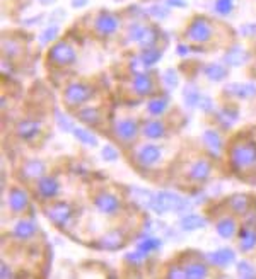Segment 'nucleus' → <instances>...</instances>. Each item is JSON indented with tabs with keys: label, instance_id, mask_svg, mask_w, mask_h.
<instances>
[{
	"label": "nucleus",
	"instance_id": "11",
	"mask_svg": "<svg viewBox=\"0 0 256 279\" xmlns=\"http://www.w3.org/2000/svg\"><path fill=\"white\" fill-rule=\"evenodd\" d=\"M58 191H60V186H58V182L53 179V177H41L40 182H38V192L46 197V200H50V197L57 196Z\"/></svg>",
	"mask_w": 256,
	"mask_h": 279
},
{
	"label": "nucleus",
	"instance_id": "26",
	"mask_svg": "<svg viewBox=\"0 0 256 279\" xmlns=\"http://www.w3.org/2000/svg\"><path fill=\"white\" fill-rule=\"evenodd\" d=\"M217 233L221 235L222 238H231L234 233H236V223L232 222L231 218H224L217 223Z\"/></svg>",
	"mask_w": 256,
	"mask_h": 279
},
{
	"label": "nucleus",
	"instance_id": "28",
	"mask_svg": "<svg viewBox=\"0 0 256 279\" xmlns=\"http://www.w3.org/2000/svg\"><path fill=\"white\" fill-rule=\"evenodd\" d=\"M256 245V232L254 230H243L241 232V240H239V247L241 250H251Z\"/></svg>",
	"mask_w": 256,
	"mask_h": 279
},
{
	"label": "nucleus",
	"instance_id": "10",
	"mask_svg": "<svg viewBox=\"0 0 256 279\" xmlns=\"http://www.w3.org/2000/svg\"><path fill=\"white\" fill-rule=\"evenodd\" d=\"M96 206H98V209L101 213L104 214H113L118 211L120 208V203L118 200L113 196V194H108V192H103V194H99L98 197H96Z\"/></svg>",
	"mask_w": 256,
	"mask_h": 279
},
{
	"label": "nucleus",
	"instance_id": "48",
	"mask_svg": "<svg viewBox=\"0 0 256 279\" xmlns=\"http://www.w3.org/2000/svg\"><path fill=\"white\" fill-rule=\"evenodd\" d=\"M200 109L202 111H205V112H209V111H212V107H213V104H212V101L209 99V97H202L200 99Z\"/></svg>",
	"mask_w": 256,
	"mask_h": 279
},
{
	"label": "nucleus",
	"instance_id": "22",
	"mask_svg": "<svg viewBox=\"0 0 256 279\" xmlns=\"http://www.w3.org/2000/svg\"><path fill=\"white\" fill-rule=\"evenodd\" d=\"M179 225L183 230H196V228H204L205 227V220L198 216V214H186L179 220Z\"/></svg>",
	"mask_w": 256,
	"mask_h": 279
},
{
	"label": "nucleus",
	"instance_id": "41",
	"mask_svg": "<svg viewBox=\"0 0 256 279\" xmlns=\"http://www.w3.org/2000/svg\"><path fill=\"white\" fill-rule=\"evenodd\" d=\"M164 84L168 85V87L174 89L176 85H178V75H176L174 70L168 68L166 72H164Z\"/></svg>",
	"mask_w": 256,
	"mask_h": 279
},
{
	"label": "nucleus",
	"instance_id": "6",
	"mask_svg": "<svg viewBox=\"0 0 256 279\" xmlns=\"http://www.w3.org/2000/svg\"><path fill=\"white\" fill-rule=\"evenodd\" d=\"M46 214L55 225L63 227V225H67V222L72 216V208L68 206L67 203H57V205H53L46 209Z\"/></svg>",
	"mask_w": 256,
	"mask_h": 279
},
{
	"label": "nucleus",
	"instance_id": "1",
	"mask_svg": "<svg viewBox=\"0 0 256 279\" xmlns=\"http://www.w3.org/2000/svg\"><path fill=\"white\" fill-rule=\"evenodd\" d=\"M151 208L156 213L162 214L173 209V211H181V209L186 208V203L181 200L179 196L173 194V192H159L151 200Z\"/></svg>",
	"mask_w": 256,
	"mask_h": 279
},
{
	"label": "nucleus",
	"instance_id": "4",
	"mask_svg": "<svg viewBox=\"0 0 256 279\" xmlns=\"http://www.w3.org/2000/svg\"><path fill=\"white\" fill-rule=\"evenodd\" d=\"M50 60L58 65H70L76 62V51L67 43H57L50 50Z\"/></svg>",
	"mask_w": 256,
	"mask_h": 279
},
{
	"label": "nucleus",
	"instance_id": "34",
	"mask_svg": "<svg viewBox=\"0 0 256 279\" xmlns=\"http://www.w3.org/2000/svg\"><path fill=\"white\" fill-rule=\"evenodd\" d=\"M207 267L204 264H190L186 267V277H205Z\"/></svg>",
	"mask_w": 256,
	"mask_h": 279
},
{
	"label": "nucleus",
	"instance_id": "45",
	"mask_svg": "<svg viewBox=\"0 0 256 279\" xmlns=\"http://www.w3.org/2000/svg\"><path fill=\"white\" fill-rule=\"evenodd\" d=\"M143 259H145V252H142L140 249H138L137 252H133V254L128 255V261L133 262V264H138V262H142Z\"/></svg>",
	"mask_w": 256,
	"mask_h": 279
},
{
	"label": "nucleus",
	"instance_id": "35",
	"mask_svg": "<svg viewBox=\"0 0 256 279\" xmlns=\"http://www.w3.org/2000/svg\"><path fill=\"white\" fill-rule=\"evenodd\" d=\"M149 14L152 15V17H156V19H164V17H168L169 15V9L166 7V5H151L149 7Z\"/></svg>",
	"mask_w": 256,
	"mask_h": 279
},
{
	"label": "nucleus",
	"instance_id": "20",
	"mask_svg": "<svg viewBox=\"0 0 256 279\" xmlns=\"http://www.w3.org/2000/svg\"><path fill=\"white\" fill-rule=\"evenodd\" d=\"M204 143H205V147L209 148V152L212 155H218L221 153V150H222V142H221V136H218V133L215 131H205L204 133Z\"/></svg>",
	"mask_w": 256,
	"mask_h": 279
},
{
	"label": "nucleus",
	"instance_id": "42",
	"mask_svg": "<svg viewBox=\"0 0 256 279\" xmlns=\"http://www.w3.org/2000/svg\"><path fill=\"white\" fill-rule=\"evenodd\" d=\"M159 245H161V242H159L157 238H147V240H143L142 244H138V249H140L142 252H149V250L157 249Z\"/></svg>",
	"mask_w": 256,
	"mask_h": 279
},
{
	"label": "nucleus",
	"instance_id": "37",
	"mask_svg": "<svg viewBox=\"0 0 256 279\" xmlns=\"http://www.w3.org/2000/svg\"><path fill=\"white\" fill-rule=\"evenodd\" d=\"M231 206L236 213H244L248 209V201L244 196H236L231 200Z\"/></svg>",
	"mask_w": 256,
	"mask_h": 279
},
{
	"label": "nucleus",
	"instance_id": "40",
	"mask_svg": "<svg viewBox=\"0 0 256 279\" xmlns=\"http://www.w3.org/2000/svg\"><path fill=\"white\" fill-rule=\"evenodd\" d=\"M215 10L218 14L227 15L232 10V0H217L215 2Z\"/></svg>",
	"mask_w": 256,
	"mask_h": 279
},
{
	"label": "nucleus",
	"instance_id": "32",
	"mask_svg": "<svg viewBox=\"0 0 256 279\" xmlns=\"http://www.w3.org/2000/svg\"><path fill=\"white\" fill-rule=\"evenodd\" d=\"M72 133H74V136L79 140V142H82L85 145H90V147H96V145H98V140H96V136L90 135L89 131L82 130V128H74Z\"/></svg>",
	"mask_w": 256,
	"mask_h": 279
},
{
	"label": "nucleus",
	"instance_id": "17",
	"mask_svg": "<svg viewBox=\"0 0 256 279\" xmlns=\"http://www.w3.org/2000/svg\"><path fill=\"white\" fill-rule=\"evenodd\" d=\"M123 245V233L118 232V230H111L109 233H106L103 238H101V247L108 250H116Z\"/></svg>",
	"mask_w": 256,
	"mask_h": 279
},
{
	"label": "nucleus",
	"instance_id": "30",
	"mask_svg": "<svg viewBox=\"0 0 256 279\" xmlns=\"http://www.w3.org/2000/svg\"><path fill=\"white\" fill-rule=\"evenodd\" d=\"M79 117H81L84 123H87V125H98L101 119L99 111L94 109V107H85V109L79 112Z\"/></svg>",
	"mask_w": 256,
	"mask_h": 279
},
{
	"label": "nucleus",
	"instance_id": "13",
	"mask_svg": "<svg viewBox=\"0 0 256 279\" xmlns=\"http://www.w3.org/2000/svg\"><path fill=\"white\" fill-rule=\"evenodd\" d=\"M161 158V150L156 145H145L140 152H138V162L142 165H152Z\"/></svg>",
	"mask_w": 256,
	"mask_h": 279
},
{
	"label": "nucleus",
	"instance_id": "23",
	"mask_svg": "<svg viewBox=\"0 0 256 279\" xmlns=\"http://www.w3.org/2000/svg\"><path fill=\"white\" fill-rule=\"evenodd\" d=\"M133 89H135L137 94L140 95H145L152 90V82L149 78V75H143V73H138L135 78H133Z\"/></svg>",
	"mask_w": 256,
	"mask_h": 279
},
{
	"label": "nucleus",
	"instance_id": "14",
	"mask_svg": "<svg viewBox=\"0 0 256 279\" xmlns=\"http://www.w3.org/2000/svg\"><path fill=\"white\" fill-rule=\"evenodd\" d=\"M224 62H226L227 65H232V67L244 65V63L248 62V53L244 51L241 46H234L226 53V55H224Z\"/></svg>",
	"mask_w": 256,
	"mask_h": 279
},
{
	"label": "nucleus",
	"instance_id": "5",
	"mask_svg": "<svg viewBox=\"0 0 256 279\" xmlns=\"http://www.w3.org/2000/svg\"><path fill=\"white\" fill-rule=\"evenodd\" d=\"M90 97V89L84 84H72L65 90V101L72 106H79Z\"/></svg>",
	"mask_w": 256,
	"mask_h": 279
},
{
	"label": "nucleus",
	"instance_id": "2",
	"mask_svg": "<svg viewBox=\"0 0 256 279\" xmlns=\"http://www.w3.org/2000/svg\"><path fill=\"white\" fill-rule=\"evenodd\" d=\"M128 37H130L132 41L140 43L143 48H149L156 43L157 34H156V31H154L152 28H149V26L135 23L128 28Z\"/></svg>",
	"mask_w": 256,
	"mask_h": 279
},
{
	"label": "nucleus",
	"instance_id": "51",
	"mask_svg": "<svg viewBox=\"0 0 256 279\" xmlns=\"http://www.w3.org/2000/svg\"><path fill=\"white\" fill-rule=\"evenodd\" d=\"M169 5H173V7H183L185 5V0H168Z\"/></svg>",
	"mask_w": 256,
	"mask_h": 279
},
{
	"label": "nucleus",
	"instance_id": "52",
	"mask_svg": "<svg viewBox=\"0 0 256 279\" xmlns=\"http://www.w3.org/2000/svg\"><path fill=\"white\" fill-rule=\"evenodd\" d=\"M186 53H188V46H186V45H179L178 46V55L183 56V55H186Z\"/></svg>",
	"mask_w": 256,
	"mask_h": 279
},
{
	"label": "nucleus",
	"instance_id": "15",
	"mask_svg": "<svg viewBox=\"0 0 256 279\" xmlns=\"http://www.w3.org/2000/svg\"><path fill=\"white\" fill-rule=\"evenodd\" d=\"M9 206L14 209L15 213L24 211L28 206V194L23 189H12L9 194Z\"/></svg>",
	"mask_w": 256,
	"mask_h": 279
},
{
	"label": "nucleus",
	"instance_id": "50",
	"mask_svg": "<svg viewBox=\"0 0 256 279\" xmlns=\"http://www.w3.org/2000/svg\"><path fill=\"white\" fill-rule=\"evenodd\" d=\"M241 33L243 34H248V33H251V34H256V26H244V28L241 29Z\"/></svg>",
	"mask_w": 256,
	"mask_h": 279
},
{
	"label": "nucleus",
	"instance_id": "53",
	"mask_svg": "<svg viewBox=\"0 0 256 279\" xmlns=\"http://www.w3.org/2000/svg\"><path fill=\"white\" fill-rule=\"evenodd\" d=\"M87 4V0H72V5L74 7H82V5Z\"/></svg>",
	"mask_w": 256,
	"mask_h": 279
},
{
	"label": "nucleus",
	"instance_id": "7",
	"mask_svg": "<svg viewBox=\"0 0 256 279\" xmlns=\"http://www.w3.org/2000/svg\"><path fill=\"white\" fill-rule=\"evenodd\" d=\"M138 133L137 123L132 119H120L115 123V135L118 136L121 142H133Z\"/></svg>",
	"mask_w": 256,
	"mask_h": 279
},
{
	"label": "nucleus",
	"instance_id": "36",
	"mask_svg": "<svg viewBox=\"0 0 256 279\" xmlns=\"http://www.w3.org/2000/svg\"><path fill=\"white\" fill-rule=\"evenodd\" d=\"M57 36H58V28H57V26H50V28H46L41 33L40 41H41V45H46V43H50V41L55 39Z\"/></svg>",
	"mask_w": 256,
	"mask_h": 279
},
{
	"label": "nucleus",
	"instance_id": "19",
	"mask_svg": "<svg viewBox=\"0 0 256 279\" xmlns=\"http://www.w3.org/2000/svg\"><path fill=\"white\" fill-rule=\"evenodd\" d=\"M209 261L212 262V264L221 266V267L229 266L234 261V252L231 249H221V250H217V252H213V254H210Z\"/></svg>",
	"mask_w": 256,
	"mask_h": 279
},
{
	"label": "nucleus",
	"instance_id": "18",
	"mask_svg": "<svg viewBox=\"0 0 256 279\" xmlns=\"http://www.w3.org/2000/svg\"><path fill=\"white\" fill-rule=\"evenodd\" d=\"M43 174H45V164L40 162V160H29V162L24 164L23 177H26V179H36Z\"/></svg>",
	"mask_w": 256,
	"mask_h": 279
},
{
	"label": "nucleus",
	"instance_id": "31",
	"mask_svg": "<svg viewBox=\"0 0 256 279\" xmlns=\"http://www.w3.org/2000/svg\"><path fill=\"white\" fill-rule=\"evenodd\" d=\"M168 109V101L166 99H152L151 103L147 104V111L154 116H161L164 111Z\"/></svg>",
	"mask_w": 256,
	"mask_h": 279
},
{
	"label": "nucleus",
	"instance_id": "25",
	"mask_svg": "<svg viewBox=\"0 0 256 279\" xmlns=\"http://www.w3.org/2000/svg\"><path fill=\"white\" fill-rule=\"evenodd\" d=\"M204 73L207 75V78L210 80H215V82H218V80L226 78L227 77V70L224 65H218V63H210V65H207L204 68Z\"/></svg>",
	"mask_w": 256,
	"mask_h": 279
},
{
	"label": "nucleus",
	"instance_id": "44",
	"mask_svg": "<svg viewBox=\"0 0 256 279\" xmlns=\"http://www.w3.org/2000/svg\"><path fill=\"white\" fill-rule=\"evenodd\" d=\"M101 155H103V158L108 160V162H113V160L118 158V152H116L111 145H106V147L103 148V152H101Z\"/></svg>",
	"mask_w": 256,
	"mask_h": 279
},
{
	"label": "nucleus",
	"instance_id": "39",
	"mask_svg": "<svg viewBox=\"0 0 256 279\" xmlns=\"http://www.w3.org/2000/svg\"><path fill=\"white\" fill-rule=\"evenodd\" d=\"M55 116H57V123H58V126H60L63 131H72L74 128H76V126L72 125L70 121H68V117H67L65 114H62L60 111H55Z\"/></svg>",
	"mask_w": 256,
	"mask_h": 279
},
{
	"label": "nucleus",
	"instance_id": "43",
	"mask_svg": "<svg viewBox=\"0 0 256 279\" xmlns=\"http://www.w3.org/2000/svg\"><path fill=\"white\" fill-rule=\"evenodd\" d=\"M237 272H239V276H243V277H253L254 276V271H253V267L248 264V262H239L237 264Z\"/></svg>",
	"mask_w": 256,
	"mask_h": 279
},
{
	"label": "nucleus",
	"instance_id": "47",
	"mask_svg": "<svg viewBox=\"0 0 256 279\" xmlns=\"http://www.w3.org/2000/svg\"><path fill=\"white\" fill-rule=\"evenodd\" d=\"M143 62L140 60V58H133L132 60V72H135V73H140V72H143Z\"/></svg>",
	"mask_w": 256,
	"mask_h": 279
},
{
	"label": "nucleus",
	"instance_id": "3",
	"mask_svg": "<svg viewBox=\"0 0 256 279\" xmlns=\"http://www.w3.org/2000/svg\"><path fill=\"white\" fill-rule=\"evenodd\" d=\"M231 158H232V164L236 165L237 169L249 167V165L256 162V147L254 145H241V147H236L232 150Z\"/></svg>",
	"mask_w": 256,
	"mask_h": 279
},
{
	"label": "nucleus",
	"instance_id": "8",
	"mask_svg": "<svg viewBox=\"0 0 256 279\" xmlns=\"http://www.w3.org/2000/svg\"><path fill=\"white\" fill-rule=\"evenodd\" d=\"M188 37L195 43H205L210 39V26L204 19H196L188 29Z\"/></svg>",
	"mask_w": 256,
	"mask_h": 279
},
{
	"label": "nucleus",
	"instance_id": "16",
	"mask_svg": "<svg viewBox=\"0 0 256 279\" xmlns=\"http://www.w3.org/2000/svg\"><path fill=\"white\" fill-rule=\"evenodd\" d=\"M40 133V123L33 121V119H26L21 121L17 125V135L24 140H31L34 138Z\"/></svg>",
	"mask_w": 256,
	"mask_h": 279
},
{
	"label": "nucleus",
	"instance_id": "49",
	"mask_svg": "<svg viewBox=\"0 0 256 279\" xmlns=\"http://www.w3.org/2000/svg\"><path fill=\"white\" fill-rule=\"evenodd\" d=\"M179 267H173V271H169V277H185L186 276V271H178Z\"/></svg>",
	"mask_w": 256,
	"mask_h": 279
},
{
	"label": "nucleus",
	"instance_id": "33",
	"mask_svg": "<svg viewBox=\"0 0 256 279\" xmlns=\"http://www.w3.org/2000/svg\"><path fill=\"white\" fill-rule=\"evenodd\" d=\"M159 58H161V51L154 50V48H149V50L142 51V55H140V60L143 62L145 67H152L154 63L159 62Z\"/></svg>",
	"mask_w": 256,
	"mask_h": 279
},
{
	"label": "nucleus",
	"instance_id": "29",
	"mask_svg": "<svg viewBox=\"0 0 256 279\" xmlns=\"http://www.w3.org/2000/svg\"><path fill=\"white\" fill-rule=\"evenodd\" d=\"M34 232H36V227L33 222H19L14 228V233L17 235L19 238H29Z\"/></svg>",
	"mask_w": 256,
	"mask_h": 279
},
{
	"label": "nucleus",
	"instance_id": "24",
	"mask_svg": "<svg viewBox=\"0 0 256 279\" xmlns=\"http://www.w3.org/2000/svg\"><path fill=\"white\" fill-rule=\"evenodd\" d=\"M166 130L161 121H147L143 125V135L147 138H162Z\"/></svg>",
	"mask_w": 256,
	"mask_h": 279
},
{
	"label": "nucleus",
	"instance_id": "38",
	"mask_svg": "<svg viewBox=\"0 0 256 279\" xmlns=\"http://www.w3.org/2000/svg\"><path fill=\"white\" fill-rule=\"evenodd\" d=\"M236 117H237V112L236 111L224 109L221 114H218V121H221L224 126H229V125H232V123L236 121Z\"/></svg>",
	"mask_w": 256,
	"mask_h": 279
},
{
	"label": "nucleus",
	"instance_id": "27",
	"mask_svg": "<svg viewBox=\"0 0 256 279\" xmlns=\"http://www.w3.org/2000/svg\"><path fill=\"white\" fill-rule=\"evenodd\" d=\"M183 99H185V103L188 107H195V106H198L200 104V92H198V89L195 87L193 84H188L185 87V92H183Z\"/></svg>",
	"mask_w": 256,
	"mask_h": 279
},
{
	"label": "nucleus",
	"instance_id": "12",
	"mask_svg": "<svg viewBox=\"0 0 256 279\" xmlns=\"http://www.w3.org/2000/svg\"><path fill=\"white\" fill-rule=\"evenodd\" d=\"M226 92L231 95H236V97L246 99L256 94V87L253 84H229L226 85Z\"/></svg>",
	"mask_w": 256,
	"mask_h": 279
},
{
	"label": "nucleus",
	"instance_id": "21",
	"mask_svg": "<svg viewBox=\"0 0 256 279\" xmlns=\"http://www.w3.org/2000/svg\"><path fill=\"white\" fill-rule=\"evenodd\" d=\"M209 175H210V164L205 162V160H198V162H196L190 170V177L193 181H198V182L209 179Z\"/></svg>",
	"mask_w": 256,
	"mask_h": 279
},
{
	"label": "nucleus",
	"instance_id": "46",
	"mask_svg": "<svg viewBox=\"0 0 256 279\" xmlns=\"http://www.w3.org/2000/svg\"><path fill=\"white\" fill-rule=\"evenodd\" d=\"M4 50L9 56H14L15 53L19 51V48H17V45H14L12 41H4Z\"/></svg>",
	"mask_w": 256,
	"mask_h": 279
},
{
	"label": "nucleus",
	"instance_id": "9",
	"mask_svg": "<svg viewBox=\"0 0 256 279\" xmlns=\"http://www.w3.org/2000/svg\"><path fill=\"white\" fill-rule=\"evenodd\" d=\"M96 29L101 34H111L118 29V19L115 15H111L108 12H101L96 19Z\"/></svg>",
	"mask_w": 256,
	"mask_h": 279
}]
</instances>
